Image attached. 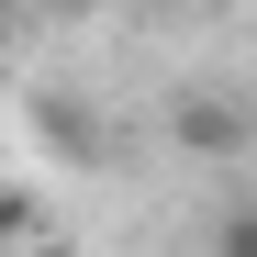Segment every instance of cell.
I'll list each match as a JSON object with an SVG mask.
<instances>
[{"instance_id":"3957f363","label":"cell","mask_w":257,"mask_h":257,"mask_svg":"<svg viewBox=\"0 0 257 257\" xmlns=\"http://www.w3.org/2000/svg\"><path fill=\"white\" fill-rule=\"evenodd\" d=\"M212 257H257V201H235V212H212Z\"/></svg>"},{"instance_id":"277c9868","label":"cell","mask_w":257,"mask_h":257,"mask_svg":"<svg viewBox=\"0 0 257 257\" xmlns=\"http://www.w3.org/2000/svg\"><path fill=\"white\" fill-rule=\"evenodd\" d=\"M45 12H101V0H45Z\"/></svg>"},{"instance_id":"7a4b0ae2","label":"cell","mask_w":257,"mask_h":257,"mask_svg":"<svg viewBox=\"0 0 257 257\" xmlns=\"http://www.w3.org/2000/svg\"><path fill=\"white\" fill-rule=\"evenodd\" d=\"M0 257H56V235L34 224V201H12V190H0Z\"/></svg>"},{"instance_id":"6da1fadb","label":"cell","mask_w":257,"mask_h":257,"mask_svg":"<svg viewBox=\"0 0 257 257\" xmlns=\"http://www.w3.org/2000/svg\"><path fill=\"white\" fill-rule=\"evenodd\" d=\"M179 146H190V157H235V146H246V112H235V101H179Z\"/></svg>"}]
</instances>
